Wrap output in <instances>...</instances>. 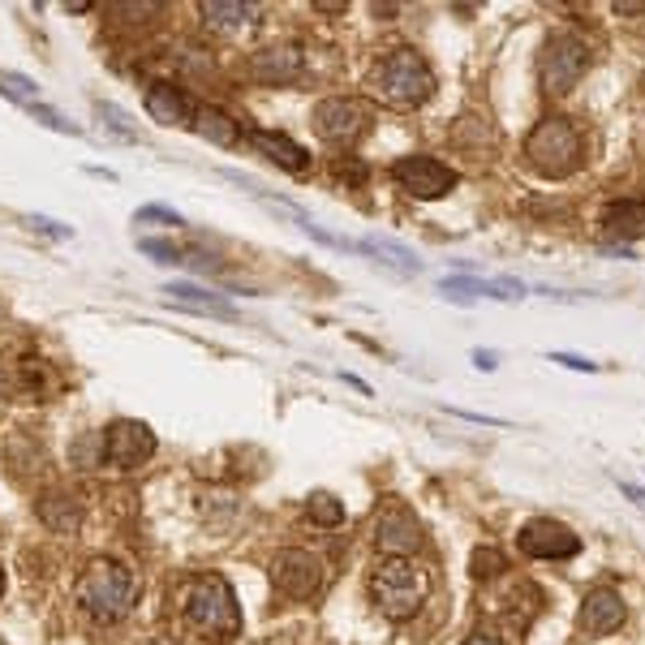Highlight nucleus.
I'll list each match as a JSON object with an SVG mask.
<instances>
[{"label": "nucleus", "instance_id": "obj_1", "mask_svg": "<svg viewBox=\"0 0 645 645\" xmlns=\"http://www.w3.org/2000/svg\"><path fill=\"white\" fill-rule=\"evenodd\" d=\"M181 620L190 628L194 637L203 641H233L241 633V611H237V598H233V585L224 577H194L185 581L181 590Z\"/></svg>", "mask_w": 645, "mask_h": 645}, {"label": "nucleus", "instance_id": "obj_2", "mask_svg": "<svg viewBox=\"0 0 645 645\" xmlns=\"http://www.w3.org/2000/svg\"><path fill=\"white\" fill-rule=\"evenodd\" d=\"M134 598H138V577L129 572L121 559H91L78 577V602L95 620L104 624H117L134 611Z\"/></svg>", "mask_w": 645, "mask_h": 645}, {"label": "nucleus", "instance_id": "obj_3", "mask_svg": "<svg viewBox=\"0 0 645 645\" xmlns=\"http://www.w3.org/2000/svg\"><path fill=\"white\" fill-rule=\"evenodd\" d=\"M435 91V74L413 48H396L370 69V95L392 108H418Z\"/></svg>", "mask_w": 645, "mask_h": 645}, {"label": "nucleus", "instance_id": "obj_4", "mask_svg": "<svg viewBox=\"0 0 645 645\" xmlns=\"http://www.w3.org/2000/svg\"><path fill=\"white\" fill-rule=\"evenodd\" d=\"M525 160L534 172H542V177H572V172L581 168L585 160V142L577 134V125H572L568 117H547L534 125V134L525 138Z\"/></svg>", "mask_w": 645, "mask_h": 645}, {"label": "nucleus", "instance_id": "obj_5", "mask_svg": "<svg viewBox=\"0 0 645 645\" xmlns=\"http://www.w3.org/2000/svg\"><path fill=\"white\" fill-rule=\"evenodd\" d=\"M370 594H375L387 620H409V615H418V607L430 594V577L413 559H383L375 577H370Z\"/></svg>", "mask_w": 645, "mask_h": 645}, {"label": "nucleus", "instance_id": "obj_6", "mask_svg": "<svg viewBox=\"0 0 645 645\" xmlns=\"http://www.w3.org/2000/svg\"><path fill=\"white\" fill-rule=\"evenodd\" d=\"M590 69V43L572 31H559L547 39V52H542V86L551 95H568L572 86L585 78Z\"/></svg>", "mask_w": 645, "mask_h": 645}, {"label": "nucleus", "instance_id": "obj_7", "mask_svg": "<svg viewBox=\"0 0 645 645\" xmlns=\"http://www.w3.org/2000/svg\"><path fill=\"white\" fill-rule=\"evenodd\" d=\"M392 177H396V185L405 194L426 198V203H430V198H443L448 190H456V172L448 164L430 160V155H405V160H396Z\"/></svg>", "mask_w": 645, "mask_h": 645}, {"label": "nucleus", "instance_id": "obj_8", "mask_svg": "<svg viewBox=\"0 0 645 645\" xmlns=\"http://www.w3.org/2000/svg\"><path fill=\"white\" fill-rule=\"evenodd\" d=\"M271 581H276V590L289 594V598H310V594H319V585H323V564H319V555L289 547V551L276 555V564H271Z\"/></svg>", "mask_w": 645, "mask_h": 645}, {"label": "nucleus", "instance_id": "obj_9", "mask_svg": "<svg viewBox=\"0 0 645 645\" xmlns=\"http://www.w3.org/2000/svg\"><path fill=\"white\" fill-rule=\"evenodd\" d=\"M422 525H418V516H413L409 508H387L379 512V521H375V547L387 555V559H409L413 551H422Z\"/></svg>", "mask_w": 645, "mask_h": 645}, {"label": "nucleus", "instance_id": "obj_10", "mask_svg": "<svg viewBox=\"0 0 645 645\" xmlns=\"http://www.w3.org/2000/svg\"><path fill=\"white\" fill-rule=\"evenodd\" d=\"M104 456L117 469H138L155 456V435L142 422H112L104 435Z\"/></svg>", "mask_w": 645, "mask_h": 645}, {"label": "nucleus", "instance_id": "obj_11", "mask_svg": "<svg viewBox=\"0 0 645 645\" xmlns=\"http://www.w3.org/2000/svg\"><path fill=\"white\" fill-rule=\"evenodd\" d=\"M362 129H366V108L353 104V99H323V104L314 108V134L323 142L344 147V142H353Z\"/></svg>", "mask_w": 645, "mask_h": 645}, {"label": "nucleus", "instance_id": "obj_12", "mask_svg": "<svg viewBox=\"0 0 645 645\" xmlns=\"http://www.w3.org/2000/svg\"><path fill=\"white\" fill-rule=\"evenodd\" d=\"M521 551L525 555H534V559H572L581 551V538L572 534L568 525H559V521H529L521 529Z\"/></svg>", "mask_w": 645, "mask_h": 645}, {"label": "nucleus", "instance_id": "obj_13", "mask_svg": "<svg viewBox=\"0 0 645 645\" xmlns=\"http://www.w3.org/2000/svg\"><path fill=\"white\" fill-rule=\"evenodd\" d=\"M301 52L297 48H263V52H254V61H250V78L258 86H289L301 78Z\"/></svg>", "mask_w": 645, "mask_h": 645}, {"label": "nucleus", "instance_id": "obj_14", "mask_svg": "<svg viewBox=\"0 0 645 645\" xmlns=\"http://www.w3.org/2000/svg\"><path fill=\"white\" fill-rule=\"evenodd\" d=\"M624 624V598L611 590V585H598L594 594H585V607H581V628L594 637H607L615 628Z\"/></svg>", "mask_w": 645, "mask_h": 645}, {"label": "nucleus", "instance_id": "obj_15", "mask_svg": "<svg viewBox=\"0 0 645 645\" xmlns=\"http://www.w3.org/2000/svg\"><path fill=\"white\" fill-rule=\"evenodd\" d=\"M246 138H250V147H258L271 164H280L284 172H306V168H310L306 147H297V142H293L289 134H271V129H250Z\"/></svg>", "mask_w": 645, "mask_h": 645}, {"label": "nucleus", "instance_id": "obj_16", "mask_svg": "<svg viewBox=\"0 0 645 645\" xmlns=\"http://www.w3.org/2000/svg\"><path fill=\"white\" fill-rule=\"evenodd\" d=\"M147 112H151V121H160V125H185L194 117V104H190V95L177 91L172 82H155L147 91Z\"/></svg>", "mask_w": 645, "mask_h": 645}, {"label": "nucleus", "instance_id": "obj_17", "mask_svg": "<svg viewBox=\"0 0 645 645\" xmlns=\"http://www.w3.org/2000/svg\"><path fill=\"white\" fill-rule=\"evenodd\" d=\"M602 233L620 237V241H637L645 237V203L641 198H620L602 211Z\"/></svg>", "mask_w": 645, "mask_h": 645}, {"label": "nucleus", "instance_id": "obj_18", "mask_svg": "<svg viewBox=\"0 0 645 645\" xmlns=\"http://www.w3.org/2000/svg\"><path fill=\"white\" fill-rule=\"evenodd\" d=\"M164 293H168L172 306H185V310H198V314H220V319H233V314H237L233 301L215 297L207 289H194V284H168Z\"/></svg>", "mask_w": 645, "mask_h": 645}, {"label": "nucleus", "instance_id": "obj_19", "mask_svg": "<svg viewBox=\"0 0 645 645\" xmlns=\"http://www.w3.org/2000/svg\"><path fill=\"white\" fill-rule=\"evenodd\" d=\"M194 129L207 142H215V147H237V142H241V125L228 117V112H220V108H198L194 112Z\"/></svg>", "mask_w": 645, "mask_h": 645}, {"label": "nucleus", "instance_id": "obj_20", "mask_svg": "<svg viewBox=\"0 0 645 645\" xmlns=\"http://www.w3.org/2000/svg\"><path fill=\"white\" fill-rule=\"evenodd\" d=\"M357 250L375 254L383 267L400 271V276H418V271H422V263H418V258H413V250H405V246H400V241H387V237H366Z\"/></svg>", "mask_w": 645, "mask_h": 645}, {"label": "nucleus", "instance_id": "obj_21", "mask_svg": "<svg viewBox=\"0 0 645 645\" xmlns=\"http://www.w3.org/2000/svg\"><path fill=\"white\" fill-rule=\"evenodd\" d=\"M207 26H224V31H241V26L254 22V5H237V0H207L198 5Z\"/></svg>", "mask_w": 645, "mask_h": 645}, {"label": "nucleus", "instance_id": "obj_22", "mask_svg": "<svg viewBox=\"0 0 645 645\" xmlns=\"http://www.w3.org/2000/svg\"><path fill=\"white\" fill-rule=\"evenodd\" d=\"M39 516L48 521L52 529H61V534H69V529H78V521H82V512H78V504H69L65 495H48L39 504Z\"/></svg>", "mask_w": 645, "mask_h": 645}, {"label": "nucleus", "instance_id": "obj_23", "mask_svg": "<svg viewBox=\"0 0 645 645\" xmlns=\"http://www.w3.org/2000/svg\"><path fill=\"white\" fill-rule=\"evenodd\" d=\"M504 568H508V559H504V551H495V547H478V551H473V559H469V572L478 581H491Z\"/></svg>", "mask_w": 645, "mask_h": 645}, {"label": "nucleus", "instance_id": "obj_24", "mask_svg": "<svg viewBox=\"0 0 645 645\" xmlns=\"http://www.w3.org/2000/svg\"><path fill=\"white\" fill-rule=\"evenodd\" d=\"M310 521H319V525H340L344 521V504L340 499H332L327 491H319V495H310Z\"/></svg>", "mask_w": 645, "mask_h": 645}, {"label": "nucleus", "instance_id": "obj_25", "mask_svg": "<svg viewBox=\"0 0 645 645\" xmlns=\"http://www.w3.org/2000/svg\"><path fill=\"white\" fill-rule=\"evenodd\" d=\"M482 297H495V301H521L525 297V284L521 280H482Z\"/></svg>", "mask_w": 645, "mask_h": 645}, {"label": "nucleus", "instance_id": "obj_26", "mask_svg": "<svg viewBox=\"0 0 645 645\" xmlns=\"http://www.w3.org/2000/svg\"><path fill=\"white\" fill-rule=\"evenodd\" d=\"M99 117H108V125H112V129H117V134H121V138H129V142H134V138H138V134H134V129H129V121H125V117H121V112H117V108H112V104H99Z\"/></svg>", "mask_w": 645, "mask_h": 645}, {"label": "nucleus", "instance_id": "obj_27", "mask_svg": "<svg viewBox=\"0 0 645 645\" xmlns=\"http://www.w3.org/2000/svg\"><path fill=\"white\" fill-rule=\"evenodd\" d=\"M551 362L568 366V370H585V375H594L598 362H590V357H577V353H551Z\"/></svg>", "mask_w": 645, "mask_h": 645}, {"label": "nucleus", "instance_id": "obj_28", "mask_svg": "<svg viewBox=\"0 0 645 645\" xmlns=\"http://www.w3.org/2000/svg\"><path fill=\"white\" fill-rule=\"evenodd\" d=\"M138 220H164V224L177 228V224H181V215H177V211H168V207H142V211H138Z\"/></svg>", "mask_w": 645, "mask_h": 645}, {"label": "nucleus", "instance_id": "obj_29", "mask_svg": "<svg viewBox=\"0 0 645 645\" xmlns=\"http://www.w3.org/2000/svg\"><path fill=\"white\" fill-rule=\"evenodd\" d=\"M473 366H478V370H495L499 357H495L491 349H478V353H473Z\"/></svg>", "mask_w": 645, "mask_h": 645}, {"label": "nucleus", "instance_id": "obj_30", "mask_svg": "<svg viewBox=\"0 0 645 645\" xmlns=\"http://www.w3.org/2000/svg\"><path fill=\"white\" fill-rule=\"evenodd\" d=\"M620 491L628 495V499H633V504L645 512V491H641V486H633V482H620Z\"/></svg>", "mask_w": 645, "mask_h": 645}, {"label": "nucleus", "instance_id": "obj_31", "mask_svg": "<svg viewBox=\"0 0 645 645\" xmlns=\"http://www.w3.org/2000/svg\"><path fill=\"white\" fill-rule=\"evenodd\" d=\"M615 13H645V0H615Z\"/></svg>", "mask_w": 645, "mask_h": 645}, {"label": "nucleus", "instance_id": "obj_32", "mask_svg": "<svg viewBox=\"0 0 645 645\" xmlns=\"http://www.w3.org/2000/svg\"><path fill=\"white\" fill-rule=\"evenodd\" d=\"M336 172H340V177H362L366 168H362V164H353V160H340V164H336Z\"/></svg>", "mask_w": 645, "mask_h": 645}, {"label": "nucleus", "instance_id": "obj_33", "mask_svg": "<svg viewBox=\"0 0 645 645\" xmlns=\"http://www.w3.org/2000/svg\"><path fill=\"white\" fill-rule=\"evenodd\" d=\"M465 645H504V641H499L495 633H473V637H469Z\"/></svg>", "mask_w": 645, "mask_h": 645}, {"label": "nucleus", "instance_id": "obj_34", "mask_svg": "<svg viewBox=\"0 0 645 645\" xmlns=\"http://www.w3.org/2000/svg\"><path fill=\"white\" fill-rule=\"evenodd\" d=\"M35 228H43V233H52V237H69V228H56L52 220H35Z\"/></svg>", "mask_w": 645, "mask_h": 645}, {"label": "nucleus", "instance_id": "obj_35", "mask_svg": "<svg viewBox=\"0 0 645 645\" xmlns=\"http://www.w3.org/2000/svg\"><path fill=\"white\" fill-rule=\"evenodd\" d=\"M0 590H5V572H0Z\"/></svg>", "mask_w": 645, "mask_h": 645}, {"label": "nucleus", "instance_id": "obj_36", "mask_svg": "<svg viewBox=\"0 0 645 645\" xmlns=\"http://www.w3.org/2000/svg\"><path fill=\"white\" fill-rule=\"evenodd\" d=\"M0 645H5V641H0Z\"/></svg>", "mask_w": 645, "mask_h": 645}]
</instances>
